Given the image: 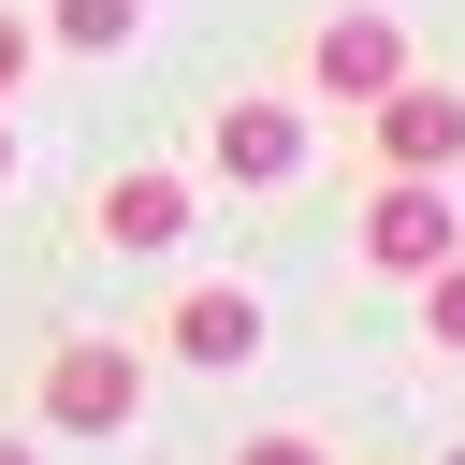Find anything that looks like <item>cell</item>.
<instances>
[{"mask_svg": "<svg viewBox=\"0 0 465 465\" xmlns=\"http://www.w3.org/2000/svg\"><path fill=\"white\" fill-rule=\"evenodd\" d=\"M174 232H189V174H116V189H102V247L160 262Z\"/></svg>", "mask_w": 465, "mask_h": 465, "instance_id": "obj_7", "label": "cell"}, {"mask_svg": "<svg viewBox=\"0 0 465 465\" xmlns=\"http://www.w3.org/2000/svg\"><path fill=\"white\" fill-rule=\"evenodd\" d=\"M15 73H29V29H15V15H0V102H15Z\"/></svg>", "mask_w": 465, "mask_h": 465, "instance_id": "obj_11", "label": "cell"}, {"mask_svg": "<svg viewBox=\"0 0 465 465\" xmlns=\"http://www.w3.org/2000/svg\"><path fill=\"white\" fill-rule=\"evenodd\" d=\"M131 407H145V363H131L116 334H73V349L44 363V421H58V436H131Z\"/></svg>", "mask_w": 465, "mask_h": 465, "instance_id": "obj_1", "label": "cell"}, {"mask_svg": "<svg viewBox=\"0 0 465 465\" xmlns=\"http://www.w3.org/2000/svg\"><path fill=\"white\" fill-rule=\"evenodd\" d=\"M145 29V0H58V44L73 58H102V44H131Z\"/></svg>", "mask_w": 465, "mask_h": 465, "instance_id": "obj_8", "label": "cell"}, {"mask_svg": "<svg viewBox=\"0 0 465 465\" xmlns=\"http://www.w3.org/2000/svg\"><path fill=\"white\" fill-rule=\"evenodd\" d=\"M421 334H436V349H465V247L421 276Z\"/></svg>", "mask_w": 465, "mask_h": 465, "instance_id": "obj_9", "label": "cell"}, {"mask_svg": "<svg viewBox=\"0 0 465 465\" xmlns=\"http://www.w3.org/2000/svg\"><path fill=\"white\" fill-rule=\"evenodd\" d=\"M363 116H378V160L392 174H450L465 160V87H378Z\"/></svg>", "mask_w": 465, "mask_h": 465, "instance_id": "obj_6", "label": "cell"}, {"mask_svg": "<svg viewBox=\"0 0 465 465\" xmlns=\"http://www.w3.org/2000/svg\"><path fill=\"white\" fill-rule=\"evenodd\" d=\"M450 465H465V450H450Z\"/></svg>", "mask_w": 465, "mask_h": 465, "instance_id": "obj_14", "label": "cell"}, {"mask_svg": "<svg viewBox=\"0 0 465 465\" xmlns=\"http://www.w3.org/2000/svg\"><path fill=\"white\" fill-rule=\"evenodd\" d=\"M305 87H320V102H378V87H407V29H392V15H320Z\"/></svg>", "mask_w": 465, "mask_h": 465, "instance_id": "obj_3", "label": "cell"}, {"mask_svg": "<svg viewBox=\"0 0 465 465\" xmlns=\"http://www.w3.org/2000/svg\"><path fill=\"white\" fill-rule=\"evenodd\" d=\"M450 247H465V203H450L436 174H392V189L363 203V262H378V276H436Z\"/></svg>", "mask_w": 465, "mask_h": 465, "instance_id": "obj_2", "label": "cell"}, {"mask_svg": "<svg viewBox=\"0 0 465 465\" xmlns=\"http://www.w3.org/2000/svg\"><path fill=\"white\" fill-rule=\"evenodd\" d=\"M0 174H15V131H0Z\"/></svg>", "mask_w": 465, "mask_h": 465, "instance_id": "obj_13", "label": "cell"}, {"mask_svg": "<svg viewBox=\"0 0 465 465\" xmlns=\"http://www.w3.org/2000/svg\"><path fill=\"white\" fill-rule=\"evenodd\" d=\"M0 465H29V436H0Z\"/></svg>", "mask_w": 465, "mask_h": 465, "instance_id": "obj_12", "label": "cell"}, {"mask_svg": "<svg viewBox=\"0 0 465 465\" xmlns=\"http://www.w3.org/2000/svg\"><path fill=\"white\" fill-rule=\"evenodd\" d=\"M160 349H174V363H203V378L262 363V291H174V305H160Z\"/></svg>", "mask_w": 465, "mask_h": 465, "instance_id": "obj_5", "label": "cell"}, {"mask_svg": "<svg viewBox=\"0 0 465 465\" xmlns=\"http://www.w3.org/2000/svg\"><path fill=\"white\" fill-rule=\"evenodd\" d=\"M232 465H334V450H320V436H247Z\"/></svg>", "mask_w": 465, "mask_h": 465, "instance_id": "obj_10", "label": "cell"}, {"mask_svg": "<svg viewBox=\"0 0 465 465\" xmlns=\"http://www.w3.org/2000/svg\"><path fill=\"white\" fill-rule=\"evenodd\" d=\"M203 160H218L232 189H291V174H305V116H291V102H218Z\"/></svg>", "mask_w": 465, "mask_h": 465, "instance_id": "obj_4", "label": "cell"}]
</instances>
